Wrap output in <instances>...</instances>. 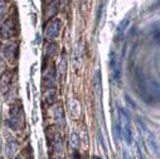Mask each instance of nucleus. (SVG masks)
<instances>
[{
  "label": "nucleus",
  "instance_id": "nucleus-6",
  "mask_svg": "<svg viewBox=\"0 0 160 159\" xmlns=\"http://www.w3.org/2000/svg\"><path fill=\"white\" fill-rule=\"evenodd\" d=\"M4 54L7 57V59L10 62V63H14L18 58V44L17 43H12L9 46L5 47L4 49Z\"/></svg>",
  "mask_w": 160,
  "mask_h": 159
},
{
  "label": "nucleus",
  "instance_id": "nucleus-11",
  "mask_svg": "<svg viewBox=\"0 0 160 159\" xmlns=\"http://www.w3.org/2000/svg\"><path fill=\"white\" fill-rule=\"evenodd\" d=\"M66 64H67V59H66V56H63V58H62V61L59 63V68H58L61 74H64V72H66Z\"/></svg>",
  "mask_w": 160,
  "mask_h": 159
},
{
  "label": "nucleus",
  "instance_id": "nucleus-17",
  "mask_svg": "<svg viewBox=\"0 0 160 159\" xmlns=\"http://www.w3.org/2000/svg\"><path fill=\"white\" fill-rule=\"evenodd\" d=\"M57 159H61V158H57Z\"/></svg>",
  "mask_w": 160,
  "mask_h": 159
},
{
  "label": "nucleus",
  "instance_id": "nucleus-5",
  "mask_svg": "<svg viewBox=\"0 0 160 159\" xmlns=\"http://www.w3.org/2000/svg\"><path fill=\"white\" fill-rule=\"evenodd\" d=\"M59 29H61V20L59 19H54L52 20L47 28H46V37L48 39H53L59 34Z\"/></svg>",
  "mask_w": 160,
  "mask_h": 159
},
{
  "label": "nucleus",
  "instance_id": "nucleus-12",
  "mask_svg": "<svg viewBox=\"0 0 160 159\" xmlns=\"http://www.w3.org/2000/svg\"><path fill=\"white\" fill-rule=\"evenodd\" d=\"M5 12H7V3L4 0H2V2H0V19L4 18Z\"/></svg>",
  "mask_w": 160,
  "mask_h": 159
},
{
  "label": "nucleus",
  "instance_id": "nucleus-4",
  "mask_svg": "<svg viewBox=\"0 0 160 159\" xmlns=\"http://www.w3.org/2000/svg\"><path fill=\"white\" fill-rule=\"evenodd\" d=\"M9 125L12 129L17 130L20 128L22 125V112H20V107L14 106L13 109H10V117H9Z\"/></svg>",
  "mask_w": 160,
  "mask_h": 159
},
{
  "label": "nucleus",
  "instance_id": "nucleus-7",
  "mask_svg": "<svg viewBox=\"0 0 160 159\" xmlns=\"http://www.w3.org/2000/svg\"><path fill=\"white\" fill-rule=\"evenodd\" d=\"M17 151H18V144H17L15 139H14V138H9L8 141H7V145H5L7 156H8V158H13Z\"/></svg>",
  "mask_w": 160,
  "mask_h": 159
},
{
  "label": "nucleus",
  "instance_id": "nucleus-9",
  "mask_svg": "<svg viewBox=\"0 0 160 159\" xmlns=\"http://www.w3.org/2000/svg\"><path fill=\"white\" fill-rule=\"evenodd\" d=\"M53 148H54L56 154H57L58 156L62 155V153H63V140H62V136H61L59 134H57V135L54 136V140H53Z\"/></svg>",
  "mask_w": 160,
  "mask_h": 159
},
{
  "label": "nucleus",
  "instance_id": "nucleus-2",
  "mask_svg": "<svg viewBox=\"0 0 160 159\" xmlns=\"http://www.w3.org/2000/svg\"><path fill=\"white\" fill-rule=\"evenodd\" d=\"M111 69H112V77L115 80V82L118 84L121 80V61L117 57L116 52H111Z\"/></svg>",
  "mask_w": 160,
  "mask_h": 159
},
{
  "label": "nucleus",
  "instance_id": "nucleus-16",
  "mask_svg": "<svg viewBox=\"0 0 160 159\" xmlns=\"http://www.w3.org/2000/svg\"><path fill=\"white\" fill-rule=\"evenodd\" d=\"M95 159H100V158H98V156H95Z\"/></svg>",
  "mask_w": 160,
  "mask_h": 159
},
{
  "label": "nucleus",
  "instance_id": "nucleus-10",
  "mask_svg": "<svg viewBox=\"0 0 160 159\" xmlns=\"http://www.w3.org/2000/svg\"><path fill=\"white\" fill-rule=\"evenodd\" d=\"M69 144L73 149H78L79 148V136L77 133H72L69 136Z\"/></svg>",
  "mask_w": 160,
  "mask_h": 159
},
{
  "label": "nucleus",
  "instance_id": "nucleus-1",
  "mask_svg": "<svg viewBox=\"0 0 160 159\" xmlns=\"http://www.w3.org/2000/svg\"><path fill=\"white\" fill-rule=\"evenodd\" d=\"M118 116H120V130H121V134L124 135L125 140L128 144L132 143V130H131V124H130V117L128 115V112L124 109L118 110Z\"/></svg>",
  "mask_w": 160,
  "mask_h": 159
},
{
  "label": "nucleus",
  "instance_id": "nucleus-3",
  "mask_svg": "<svg viewBox=\"0 0 160 159\" xmlns=\"http://www.w3.org/2000/svg\"><path fill=\"white\" fill-rule=\"evenodd\" d=\"M17 33V25H15V20L14 19H8L0 29V35L4 39H8L10 37H13Z\"/></svg>",
  "mask_w": 160,
  "mask_h": 159
},
{
  "label": "nucleus",
  "instance_id": "nucleus-14",
  "mask_svg": "<svg viewBox=\"0 0 160 159\" xmlns=\"http://www.w3.org/2000/svg\"><path fill=\"white\" fill-rule=\"evenodd\" d=\"M44 2H46V3H51V2H52V0H44Z\"/></svg>",
  "mask_w": 160,
  "mask_h": 159
},
{
  "label": "nucleus",
  "instance_id": "nucleus-13",
  "mask_svg": "<svg viewBox=\"0 0 160 159\" xmlns=\"http://www.w3.org/2000/svg\"><path fill=\"white\" fill-rule=\"evenodd\" d=\"M125 159H130V156H129V154L125 151Z\"/></svg>",
  "mask_w": 160,
  "mask_h": 159
},
{
  "label": "nucleus",
  "instance_id": "nucleus-8",
  "mask_svg": "<svg viewBox=\"0 0 160 159\" xmlns=\"http://www.w3.org/2000/svg\"><path fill=\"white\" fill-rule=\"evenodd\" d=\"M54 117H56L57 123H58L62 128L66 126V117H64L63 109H62L61 106H57V107H56V110H54Z\"/></svg>",
  "mask_w": 160,
  "mask_h": 159
},
{
  "label": "nucleus",
  "instance_id": "nucleus-15",
  "mask_svg": "<svg viewBox=\"0 0 160 159\" xmlns=\"http://www.w3.org/2000/svg\"><path fill=\"white\" fill-rule=\"evenodd\" d=\"M15 159H23V158H22V156H17Z\"/></svg>",
  "mask_w": 160,
  "mask_h": 159
}]
</instances>
